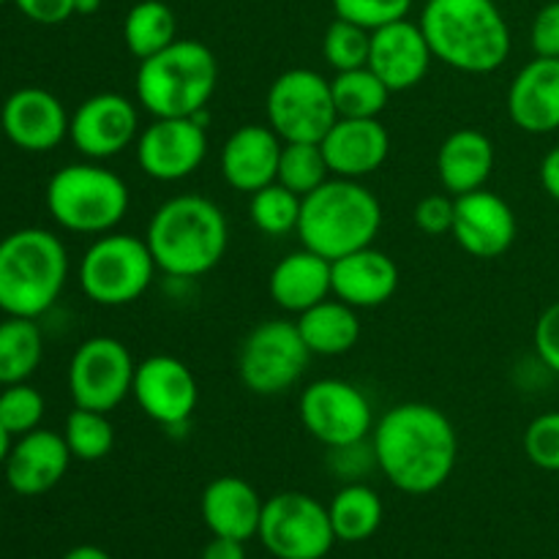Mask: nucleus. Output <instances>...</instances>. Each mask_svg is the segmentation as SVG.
Masks as SVG:
<instances>
[{
  "label": "nucleus",
  "instance_id": "f257e3e1",
  "mask_svg": "<svg viewBox=\"0 0 559 559\" xmlns=\"http://www.w3.org/2000/svg\"><path fill=\"white\" fill-rule=\"evenodd\" d=\"M371 453L399 491L413 497L431 495L456 469V426L435 404H396L374 424Z\"/></svg>",
  "mask_w": 559,
  "mask_h": 559
},
{
  "label": "nucleus",
  "instance_id": "f03ea898",
  "mask_svg": "<svg viewBox=\"0 0 559 559\" xmlns=\"http://www.w3.org/2000/svg\"><path fill=\"white\" fill-rule=\"evenodd\" d=\"M145 240L158 271L175 278H197L211 273L227 254L229 224L222 207L207 197L178 194L156 207Z\"/></svg>",
  "mask_w": 559,
  "mask_h": 559
},
{
  "label": "nucleus",
  "instance_id": "7ed1b4c3",
  "mask_svg": "<svg viewBox=\"0 0 559 559\" xmlns=\"http://www.w3.org/2000/svg\"><path fill=\"white\" fill-rule=\"evenodd\" d=\"M420 27L435 60L462 74H491L511 55V27L495 0H426Z\"/></svg>",
  "mask_w": 559,
  "mask_h": 559
},
{
  "label": "nucleus",
  "instance_id": "20e7f679",
  "mask_svg": "<svg viewBox=\"0 0 559 559\" xmlns=\"http://www.w3.org/2000/svg\"><path fill=\"white\" fill-rule=\"evenodd\" d=\"M382 227V205L360 180L328 178L304 197L298 238L304 249L338 260L374 243Z\"/></svg>",
  "mask_w": 559,
  "mask_h": 559
},
{
  "label": "nucleus",
  "instance_id": "39448f33",
  "mask_svg": "<svg viewBox=\"0 0 559 559\" xmlns=\"http://www.w3.org/2000/svg\"><path fill=\"white\" fill-rule=\"evenodd\" d=\"M218 85V60L207 44L175 38L167 49L140 60L136 102L153 118H194L205 112Z\"/></svg>",
  "mask_w": 559,
  "mask_h": 559
},
{
  "label": "nucleus",
  "instance_id": "423d86ee",
  "mask_svg": "<svg viewBox=\"0 0 559 559\" xmlns=\"http://www.w3.org/2000/svg\"><path fill=\"white\" fill-rule=\"evenodd\" d=\"M69 278L63 240L41 227H25L0 240V311L36 320L55 306Z\"/></svg>",
  "mask_w": 559,
  "mask_h": 559
},
{
  "label": "nucleus",
  "instance_id": "0eeeda50",
  "mask_svg": "<svg viewBox=\"0 0 559 559\" xmlns=\"http://www.w3.org/2000/svg\"><path fill=\"white\" fill-rule=\"evenodd\" d=\"M129 186L102 164H69L47 183V211L69 233L107 235L129 213Z\"/></svg>",
  "mask_w": 559,
  "mask_h": 559
},
{
  "label": "nucleus",
  "instance_id": "6e6552de",
  "mask_svg": "<svg viewBox=\"0 0 559 559\" xmlns=\"http://www.w3.org/2000/svg\"><path fill=\"white\" fill-rule=\"evenodd\" d=\"M145 238L107 233L91 243L80 262V287L93 304L126 306L140 300L156 276Z\"/></svg>",
  "mask_w": 559,
  "mask_h": 559
},
{
  "label": "nucleus",
  "instance_id": "1a4fd4ad",
  "mask_svg": "<svg viewBox=\"0 0 559 559\" xmlns=\"http://www.w3.org/2000/svg\"><path fill=\"white\" fill-rule=\"evenodd\" d=\"M265 112L282 142H322L338 120L331 80L311 69L278 74L267 91Z\"/></svg>",
  "mask_w": 559,
  "mask_h": 559
},
{
  "label": "nucleus",
  "instance_id": "9d476101",
  "mask_svg": "<svg viewBox=\"0 0 559 559\" xmlns=\"http://www.w3.org/2000/svg\"><path fill=\"white\" fill-rule=\"evenodd\" d=\"M257 535L276 559H322L336 544L328 508L304 491H282L265 500Z\"/></svg>",
  "mask_w": 559,
  "mask_h": 559
},
{
  "label": "nucleus",
  "instance_id": "9b49d317",
  "mask_svg": "<svg viewBox=\"0 0 559 559\" xmlns=\"http://www.w3.org/2000/svg\"><path fill=\"white\" fill-rule=\"evenodd\" d=\"M309 358L311 353L295 322L267 320L246 336L238 374L257 396H278L304 377Z\"/></svg>",
  "mask_w": 559,
  "mask_h": 559
},
{
  "label": "nucleus",
  "instance_id": "f8f14e48",
  "mask_svg": "<svg viewBox=\"0 0 559 559\" xmlns=\"http://www.w3.org/2000/svg\"><path fill=\"white\" fill-rule=\"evenodd\" d=\"M300 420L306 431L331 451L360 445L374 431V413L366 393L336 377H325L304 388Z\"/></svg>",
  "mask_w": 559,
  "mask_h": 559
},
{
  "label": "nucleus",
  "instance_id": "ddd939ff",
  "mask_svg": "<svg viewBox=\"0 0 559 559\" xmlns=\"http://www.w3.org/2000/svg\"><path fill=\"white\" fill-rule=\"evenodd\" d=\"M134 358L112 336H93L76 347L69 364V391L74 407L112 413L123 404L134 382Z\"/></svg>",
  "mask_w": 559,
  "mask_h": 559
},
{
  "label": "nucleus",
  "instance_id": "4468645a",
  "mask_svg": "<svg viewBox=\"0 0 559 559\" xmlns=\"http://www.w3.org/2000/svg\"><path fill=\"white\" fill-rule=\"evenodd\" d=\"M207 156L205 112L194 118H153L136 136V164L162 183H178L202 167Z\"/></svg>",
  "mask_w": 559,
  "mask_h": 559
},
{
  "label": "nucleus",
  "instance_id": "2eb2a0df",
  "mask_svg": "<svg viewBox=\"0 0 559 559\" xmlns=\"http://www.w3.org/2000/svg\"><path fill=\"white\" fill-rule=\"evenodd\" d=\"M131 396L153 424L164 429H180L194 415L200 402V385L189 366L173 355H151L140 360L131 382Z\"/></svg>",
  "mask_w": 559,
  "mask_h": 559
},
{
  "label": "nucleus",
  "instance_id": "dca6fc26",
  "mask_svg": "<svg viewBox=\"0 0 559 559\" xmlns=\"http://www.w3.org/2000/svg\"><path fill=\"white\" fill-rule=\"evenodd\" d=\"M140 136V112L123 93H96L74 109L69 140L85 158L120 156Z\"/></svg>",
  "mask_w": 559,
  "mask_h": 559
},
{
  "label": "nucleus",
  "instance_id": "f3484780",
  "mask_svg": "<svg viewBox=\"0 0 559 559\" xmlns=\"http://www.w3.org/2000/svg\"><path fill=\"white\" fill-rule=\"evenodd\" d=\"M516 213L495 191H469L456 197L453 238L475 260H497L516 240Z\"/></svg>",
  "mask_w": 559,
  "mask_h": 559
},
{
  "label": "nucleus",
  "instance_id": "a211bd4d",
  "mask_svg": "<svg viewBox=\"0 0 559 559\" xmlns=\"http://www.w3.org/2000/svg\"><path fill=\"white\" fill-rule=\"evenodd\" d=\"M71 115L63 102L44 87H20L0 109L3 134L27 153H47L69 136Z\"/></svg>",
  "mask_w": 559,
  "mask_h": 559
},
{
  "label": "nucleus",
  "instance_id": "6ab92c4d",
  "mask_svg": "<svg viewBox=\"0 0 559 559\" xmlns=\"http://www.w3.org/2000/svg\"><path fill=\"white\" fill-rule=\"evenodd\" d=\"M435 60L420 22L399 20L371 31L369 69L380 76L391 93H402L424 82Z\"/></svg>",
  "mask_w": 559,
  "mask_h": 559
},
{
  "label": "nucleus",
  "instance_id": "aec40b11",
  "mask_svg": "<svg viewBox=\"0 0 559 559\" xmlns=\"http://www.w3.org/2000/svg\"><path fill=\"white\" fill-rule=\"evenodd\" d=\"M71 451L63 435L47 429H33L11 445L5 459V480L22 497L47 495L69 473Z\"/></svg>",
  "mask_w": 559,
  "mask_h": 559
},
{
  "label": "nucleus",
  "instance_id": "412c9836",
  "mask_svg": "<svg viewBox=\"0 0 559 559\" xmlns=\"http://www.w3.org/2000/svg\"><path fill=\"white\" fill-rule=\"evenodd\" d=\"M320 145L331 175L360 180L385 164L391 134L380 118H338Z\"/></svg>",
  "mask_w": 559,
  "mask_h": 559
},
{
  "label": "nucleus",
  "instance_id": "4be33fe9",
  "mask_svg": "<svg viewBox=\"0 0 559 559\" xmlns=\"http://www.w3.org/2000/svg\"><path fill=\"white\" fill-rule=\"evenodd\" d=\"M282 136L271 126L246 123L227 136L222 147V175L235 191L254 194L273 183L282 158Z\"/></svg>",
  "mask_w": 559,
  "mask_h": 559
},
{
  "label": "nucleus",
  "instance_id": "5701e85b",
  "mask_svg": "<svg viewBox=\"0 0 559 559\" xmlns=\"http://www.w3.org/2000/svg\"><path fill=\"white\" fill-rule=\"evenodd\" d=\"M508 115L530 134L559 129V58L530 60L508 87Z\"/></svg>",
  "mask_w": 559,
  "mask_h": 559
},
{
  "label": "nucleus",
  "instance_id": "b1692460",
  "mask_svg": "<svg viewBox=\"0 0 559 559\" xmlns=\"http://www.w3.org/2000/svg\"><path fill=\"white\" fill-rule=\"evenodd\" d=\"M333 298L353 309H377L399 289V267L385 251L366 246L331 262Z\"/></svg>",
  "mask_w": 559,
  "mask_h": 559
},
{
  "label": "nucleus",
  "instance_id": "393cba45",
  "mask_svg": "<svg viewBox=\"0 0 559 559\" xmlns=\"http://www.w3.org/2000/svg\"><path fill=\"white\" fill-rule=\"evenodd\" d=\"M202 519L211 535L235 540H251L260 533V519L265 502L260 500L254 486L238 475H222L211 480L202 491Z\"/></svg>",
  "mask_w": 559,
  "mask_h": 559
},
{
  "label": "nucleus",
  "instance_id": "a878e982",
  "mask_svg": "<svg viewBox=\"0 0 559 559\" xmlns=\"http://www.w3.org/2000/svg\"><path fill=\"white\" fill-rule=\"evenodd\" d=\"M267 293L273 304L293 314H304L311 306L322 304L333 295L331 260L314 254L311 249H300L276 262L267 278Z\"/></svg>",
  "mask_w": 559,
  "mask_h": 559
},
{
  "label": "nucleus",
  "instance_id": "bb28decb",
  "mask_svg": "<svg viewBox=\"0 0 559 559\" xmlns=\"http://www.w3.org/2000/svg\"><path fill=\"white\" fill-rule=\"evenodd\" d=\"M495 169V145L478 129H459L437 151V175L448 194L462 197L484 189Z\"/></svg>",
  "mask_w": 559,
  "mask_h": 559
},
{
  "label": "nucleus",
  "instance_id": "cd10ccee",
  "mask_svg": "<svg viewBox=\"0 0 559 559\" xmlns=\"http://www.w3.org/2000/svg\"><path fill=\"white\" fill-rule=\"evenodd\" d=\"M295 325L311 355H328V358L344 355L360 338L358 309L338 298H325L322 304L306 309L304 314H298Z\"/></svg>",
  "mask_w": 559,
  "mask_h": 559
},
{
  "label": "nucleus",
  "instance_id": "c85d7f7f",
  "mask_svg": "<svg viewBox=\"0 0 559 559\" xmlns=\"http://www.w3.org/2000/svg\"><path fill=\"white\" fill-rule=\"evenodd\" d=\"M336 540L344 544H360L369 540L382 524V500L374 489L364 484H347L336 491L328 506Z\"/></svg>",
  "mask_w": 559,
  "mask_h": 559
},
{
  "label": "nucleus",
  "instance_id": "c756f323",
  "mask_svg": "<svg viewBox=\"0 0 559 559\" xmlns=\"http://www.w3.org/2000/svg\"><path fill=\"white\" fill-rule=\"evenodd\" d=\"M44 358V336L36 320L5 317L0 322V385L27 382Z\"/></svg>",
  "mask_w": 559,
  "mask_h": 559
},
{
  "label": "nucleus",
  "instance_id": "7c9ffc66",
  "mask_svg": "<svg viewBox=\"0 0 559 559\" xmlns=\"http://www.w3.org/2000/svg\"><path fill=\"white\" fill-rule=\"evenodd\" d=\"M178 38V20L164 0H140L123 20V41L136 60L162 52Z\"/></svg>",
  "mask_w": 559,
  "mask_h": 559
},
{
  "label": "nucleus",
  "instance_id": "2f4dec72",
  "mask_svg": "<svg viewBox=\"0 0 559 559\" xmlns=\"http://www.w3.org/2000/svg\"><path fill=\"white\" fill-rule=\"evenodd\" d=\"M331 91L338 118H380V112L393 96L385 82L369 66L336 71V76L331 80Z\"/></svg>",
  "mask_w": 559,
  "mask_h": 559
},
{
  "label": "nucleus",
  "instance_id": "473e14b6",
  "mask_svg": "<svg viewBox=\"0 0 559 559\" xmlns=\"http://www.w3.org/2000/svg\"><path fill=\"white\" fill-rule=\"evenodd\" d=\"M300 207H304V197L273 180V183L262 186L260 191L251 194L249 216L260 233L278 238V235L298 233Z\"/></svg>",
  "mask_w": 559,
  "mask_h": 559
},
{
  "label": "nucleus",
  "instance_id": "72a5a7b5",
  "mask_svg": "<svg viewBox=\"0 0 559 559\" xmlns=\"http://www.w3.org/2000/svg\"><path fill=\"white\" fill-rule=\"evenodd\" d=\"M331 178L320 142H284L276 180L298 197L311 194Z\"/></svg>",
  "mask_w": 559,
  "mask_h": 559
},
{
  "label": "nucleus",
  "instance_id": "f704fd0d",
  "mask_svg": "<svg viewBox=\"0 0 559 559\" xmlns=\"http://www.w3.org/2000/svg\"><path fill=\"white\" fill-rule=\"evenodd\" d=\"M63 440L71 456L80 462H102L115 448V426L109 424L107 413L74 407L66 418Z\"/></svg>",
  "mask_w": 559,
  "mask_h": 559
},
{
  "label": "nucleus",
  "instance_id": "c9c22d12",
  "mask_svg": "<svg viewBox=\"0 0 559 559\" xmlns=\"http://www.w3.org/2000/svg\"><path fill=\"white\" fill-rule=\"evenodd\" d=\"M371 31L349 20H333L322 38V55L336 71H353L369 66Z\"/></svg>",
  "mask_w": 559,
  "mask_h": 559
},
{
  "label": "nucleus",
  "instance_id": "e433bc0d",
  "mask_svg": "<svg viewBox=\"0 0 559 559\" xmlns=\"http://www.w3.org/2000/svg\"><path fill=\"white\" fill-rule=\"evenodd\" d=\"M44 409H47L44 396L27 382L3 385V391H0V424L11 437H22L38 429Z\"/></svg>",
  "mask_w": 559,
  "mask_h": 559
},
{
  "label": "nucleus",
  "instance_id": "4c0bfd02",
  "mask_svg": "<svg viewBox=\"0 0 559 559\" xmlns=\"http://www.w3.org/2000/svg\"><path fill=\"white\" fill-rule=\"evenodd\" d=\"M409 9H413V0H333L338 20H349L366 31L407 20Z\"/></svg>",
  "mask_w": 559,
  "mask_h": 559
},
{
  "label": "nucleus",
  "instance_id": "58836bf2",
  "mask_svg": "<svg viewBox=\"0 0 559 559\" xmlns=\"http://www.w3.org/2000/svg\"><path fill=\"white\" fill-rule=\"evenodd\" d=\"M524 453L535 467L559 473V409L544 413L524 431Z\"/></svg>",
  "mask_w": 559,
  "mask_h": 559
},
{
  "label": "nucleus",
  "instance_id": "ea45409f",
  "mask_svg": "<svg viewBox=\"0 0 559 559\" xmlns=\"http://www.w3.org/2000/svg\"><path fill=\"white\" fill-rule=\"evenodd\" d=\"M415 227L424 235H451L453 216H456V197L453 194H429L415 205Z\"/></svg>",
  "mask_w": 559,
  "mask_h": 559
},
{
  "label": "nucleus",
  "instance_id": "a19ab883",
  "mask_svg": "<svg viewBox=\"0 0 559 559\" xmlns=\"http://www.w3.org/2000/svg\"><path fill=\"white\" fill-rule=\"evenodd\" d=\"M530 41L540 58H559V0H551L535 14Z\"/></svg>",
  "mask_w": 559,
  "mask_h": 559
},
{
  "label": "nucleus",
  "instance_id": "79ce46f5",
  "mask_svg": "<svg viewBox=\"0 0 559 559\" xmlns=\"http://www.w3.org/2000/svg\"><path fill=\"white\" fill-rule=\"evenodd\" d=\"M535 353L544 360V366L559 374V300L544 309V314L535 322Z\"/></svg>",
  "mask_w": 559,
  "mask_h": 559
},
{
  "label": "nucleus",
  "instance_id": "37998d69",
  "mask_svg": "<svg viewBox=\"0 0 559 559\" xmlns=\"http://www.w3.org/2000/svg\"><path fill=\"white\" fill-rule=\"evenodd\" d=\"M16 9L38 25H60L76 14L74 0H14Z\"/></svg>",
  "mask_w": 559,
  "mask_h": 559
},
{
  "label": "nucleus",
  "instance_id": "c03bdc74",
  "mask_svg": "<svg viewBox=\"0 0 559 559\" xmlns=\"http://www.w3.org/2000/svg\"><path fill=\"white\" fill-rule=\"evenodd\" d=\"M202 559H246L243 540L235 538H222V535H213L211 544L202 549Z\"/></svg>",
  "mask_w": 559,
  "mask_h": 559
},
{
  "label": "nucleus",
  "instance_id": "a18cd8bd",
  "mask_svg": "<svg viewBox=\"0 0 559 559\" xmlns=\"http://www.w3.org/2000/svg\"><path fill=\"white\" fill-rule=\"evenodd\" d=\"M540 183H544L546 194L559 202V145L546 153L544 162H540Z\"/></svg>",
  "mask_w": 559,
  "mask_h": 559
},
{
  "label": "nucleus",
  "instance_id": "49530a36",
  "mask_svg": "<svg viewBox=\"0 0 559 559\" xmlns=\"http://www.w3.org/2000/svg\"><path fill=\"white\" fill-rule=\"evenodd\" d=\"M63 559H112L98 546H74L71 551H66Z\"/></svg>",
  "mask_w": 559,
  "mask_h": 559
},
{
  "label": "nucleus",
  "instance_id": "de8ad7c7",
  "mask_svg": "<svg viewBox=\"0 0 559 559\" xmlns=\"http://www.w3.org/2000/svg\"><path fill=\"white\" fill-rule=\"evenodd\" d=\"M102 9V0H74V11L82 16H91Z\"/></svg>",
  "mask_w": 559,
  "mask_h": 559
},
{
  "label": "nucleus",
  "instance_id": "09e8293b",
  "mask_svg": "<svg viewBox=\"0 0 559 559\" xmlns=\"http://www.w3.org/2000/svg\"><path fill=\"white\" fill-rule=\"evenodd\" d=\"M9 451H11V435L3 429V424H0V464H5Z\"/></svg>",
  "mask_w": 559,
  "mask_h": 559
},
{
  "label": "nucleus",
  "instance_id": "8fccbe9b",
  "mask_svg": "<svg viewBox=\"0 0 559 559\" xmlns=\"http://www.w3.org/2000/svg\"><path fill=\"white\" fill-rule=\"evenodd\" d=\"M5 3V0H0V5H3Z\"/></svg>",
  "mask_w": 559,
  "mask_h": 559
}]
</instances>
